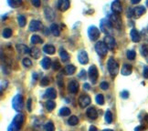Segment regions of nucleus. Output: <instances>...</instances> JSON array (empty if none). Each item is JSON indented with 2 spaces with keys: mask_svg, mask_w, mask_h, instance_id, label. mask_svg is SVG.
<instances>
[{
  "mask_svg": "<svg viewBox=\"0 0 148 131\" xmlns=\"http://www.w3.org/2000/svg\"><path fill=\"white\" fill-rule=\"evenodd\" d=\"M25 121V117L23 114H18L13 119L12 123L8 127V131H19L21 127L23 126Z\"/></svg>",
  "mask_w": 148,
  "mask_h": 131,
  "instance_id": "f257e3e1",
  "label": "nucleus"
},
{
  "mask_svg": "<svg viewBox=\"0 0 148 131\" xmlns=\"http://www.w3.org/2000/svg\"><path fill=\"white\" fill-rule=\"evenodd\" d=\"M100 29L103 32L106 36H111L112 32V26L109 19L107 18H102L100 21Z\"/></svg>",
  "mask_w": 148,
  "mask_h": 131,
  "instance_id": "f03ea898",
  "label": "nucleus"
},
{
  "mask_svg": "<svg viewBox=\"0 0 148 131\" xmlns=\"http://www.w3.org/2000/svg\"><path fill=\"white\" fill-rule=\"evenodd\" d=\"M107 67H108V70H109V73L111 74L112 77H115L119 72V65L114 60V58H109V60H108Z\"/></svg>",
  "mask_w": 148,
  "mask_h": 131,
  "instance_id": "7ed1b4c3",
  "label": "nucleus"
},
{
  "mask_svg": "<svg viewBox=\"0 0 148 131\" xmlns=\"http://www.w3.org/2000/svg\"><path fill=\"white\" fill-rule=\"evenodd\" d=\"M12 107L16 111H21L23 109V107H24L23 96L21 95H16L12 100Z\"/></svg>",
  "mask_w": 148,
  "mask_h": 131,
  "instance_id": "20e7f679",
  "label": "nucleus"
},
{
  "mask_svg": "<svg viewBox=\"0 0 148 131\" xmlns=\"http://www.w3.org/2000/svg\"><path fill=\"white\" fill-rule=\"evenodd\" d=\"M109 20L111 22L112 27L116 28V29H118V30H120L122 28V19L120 18V15H117V14L113 13V14L110 15Z\"/></svg>",
  "mask_w": 148,
  "mask_h": 131,
  "instance_id": "39448f33",
  "label": "nucleus"
},
{
  "mask_svg": "<svg viewBox=\"0 0 148 131\" xmlns=\"http://www.w3.org/2000/svg\"><path fill=\"white\" fill-rule=\"evenodd\" d=\"M100 29L95 26H90L88 29V36L92 41H96L100 37Z\"/></svg>",
  "mask_w": 148,
  "mask_h": 131,
  "instance_id": "423d86ee",
  "label": "nucleus"
},
{
  "mask_svg": "<svg viewBox=\"0 0 148 131\" xmlns=\"http://www.w3.org/2000/svg\"><path fill=\"white\" fill-rule=\"evenodd\" d=\"M95 50H96V52L98 53L99 56H105L108 53V48H107V45H105L104 42H101V41H99L96 43L95 45Z\"/></svg>",
  "mask_w": 148,
  "mask_h": 131,
  "instance_id": "0eeeda50",
  "label": "nucleus"
},
{
  "mask_svg": "<svg viewBox=\"0 0 148 131\" xmlns=\"http://www.w3.org/2000/svg\"><path fill=\"white\" fill-rule=\"evenodd\" d=\"M88 75H89L90 81L92 82V84H95L96 82H97L99 73H98V69H97V67H96V66L92 65V66L90 67L89 71H88Z\"/></svg>",
  "mask_w": 148,
  "mask_h": 131,
  "instance_id": "6e6552de",
  "label": "nucleus"
},
{
  "mask_svg": "<svg viewBox=\"0 0 148 131\" xmlns=\"http://www.w3.org/2000/svg\"><path fill=\"white\" fill-rule=\"evenodd\" d=\"M90 98L88 95H82L79 98V105L82 109H85L86 107H88L90 104Z\"/></svg>",
  "mask_w": 148,
  "mask_h": 131,
  "instance_id": "1a4fd4ad",
  "label": "nucleus"
},
{
  "mask_svg": "<svg viewBox=\"0 0 148 131\" xmlns=\"http://www.w3.org/2000/svg\"><path fill=\"white\" fill-rule=\"evenodd\" d=\"M105 45H107V48L111 49V50H113L116 47V42H115V39L113 38L112 36H106L104 37V41Z\"/></svg>",
  "mask_w": 148,
  "mask_h": 131,
  "instance_id": "9d476101",
  "label": "nucleus"
},
{
  "mask_svg": "<svg viewBox=\"0 0 148 131\" xmlns=\"http://www.w3.org/2000/svg\"><path fill=\"white\" fill-rule=\"evenodd\" d=\"M78 60L81 64L82 65H86L88 64L89 62V56H88V54L86 51L84 50H81L78 54Z\"/></svg>",
  "mask_w": 148,
  "mask_h": 131,
  "instance_id": "9b49d317",
  "label": "nucleus"
},
{
  "mask_svg": "<svg viewBox=\"0 0 148 131\" xmlns=\"http://www.w3.org/2000/svg\"><path fill=\"white\" fill-rule=\"evenodd\" d=\"M112 10L114 14H117V15L122 14L123 7H122V4L120 2V0H114V1L112 3Z\"/></svg>",
  "mask_w": 148,
  "mask_h": 131,
  "instance_id": "f8f14e48",
  "label": "nucleus"
},
{
  "mask_svg": "<svg viewBox=\"0 0 148 131\" xmlns=\"http://www.w3.org/2000/svg\"><path fill=\"white\" fill-rule=\"evenodd\" d=\"M41 27H42V24H41L40 21L32 20L29 24V26H28V29L32 32H36V31H38Z\"/></svg>",
  "mask_w": 148,
  "mask_h": 131,
  "instance_id": "ddd939ff",
  "label": "nucleus"
},
{
  "mask_svg": "<svg viewBox=\"0 0 148 131\" xmlns=\"http://www.w3.org/2000/svg\"><path fill=\"white\" fill-rule=\"evenodd\" d=\"M70 0H59L58 1V8L61 12H65L70 7Z\"/></svg>",
  "mask_w": 148,
  "mask_h": 131,
  "instance_id": "4468645a",
  "label": "nucleus"
},
{
  "mask_svg": "<svg viewBox=\"0 0 148 131\" xmlns=\"http://www.w3.org/2000/svg\"><path fill=\"white\" fill-rule=\"evenodd\" d=\"M68 89L71 93L76 94L79 91V83L76 80H71L68 85Z\"/></svg>",
  "mask_w": 148,
  "mask_h": 131,
  "instance_id": "2eb2a0df",
  "label": "nucleus"
},
{
  "mask_svg": "<svg viewBox=\"0 0 148 131\" xmlns=\"http://www.w3.org/2000/svg\"><path fill=\"white\" fill-rule=\"evenodd\" d=\"M145 7H142V5H140V7H136L134 10H133V15L134 16L135 18H139L140 16H143L145 13Z\"/></svg>",
  "mask_w": 148,
  "mask_h": 131,
  "instance_id": "dca6fc26",
  "label": "nucleus"
},
{
  "mask_svg": "<svg viewBox=\"0 0 148 131\" xmlns=\"http://www.w3.org/2000/svg\"><path fill=\"white\" fill-rule=\"evenodd\" d=\"M86 114H87V117L90 119H92V120H94V119L98 117V112L95 109V107H89L86 111Z\"/></svg>",
  "mask_w": 148,
  "mask_h": 131,
  "instance_id": "f3484780",
  "label": "nucleus"
},
{
  "mask_svg": "<svg viewBox=\"0 0 148 131\" xmlns=\"http://www.w3.org/2000/svg\"><path fill=\"white\" fill-rule=\"evenodd\" d=\"M132 71H133V67L129 65V64H124L122 67V70H121V73L123 76H129L132 74Z\"/></svg>",
  "mask_w": 148,
  "mask_h": 131,
  "instance_id": "a211bd4d",
  "label": "nucleus"
},
{
  "mask_svg": "<svg viewBox=\"0 0 148 131\" xmlns=\"http://www.w3.org/2000/svg\"><path fill=\"white\" fill-rule=\"evenodd\" d=\"M45 96L49 99H54L57 98V92L55 88H49L46 90V92H45Z\"/></svg>",
  "mask_w": 148,
  "mask_h": 131,
  "instance_id": "6ab92c4d",
  "label": "nucleus"
},
{
  "mask_svg": "<svg viewBox=\"0 0 148 131\" xmlns=\"http://www.w3.org/2000/svg\"><path fill=\"white\" fill-rule=\"evenodd\" d=\"M16 49H18L19 54H30V48H28L27 45L23 44L16 45Z\"/></svg>",
  "mask_w": 148,
  "mask_h": 131,
  "instance_id": "aec40b11",
  "label": "nucleus"
},
{
  "mask_svg": "<svg viewBox=\"0 0 148 131\" xmlns=\"http://www.w3.org/2000/svg\"><path fill=\"white\" fill-rule=\"evenodd\" d=\"M44 13H45V16H46V18L48 20H50V21H52L55 18V14H54V11L51 9L50 7H46L45 8V11H44Z\"/></svg>",
  "mask_w": 148,
  "mask_h": 131,
  "instance_id": "412c9836",
  "label": "nucleus"
},
{
  "mask_svg": "<svg viewBox=\"0 0 148 131\" xmlns=\"http://www.w3.org/2000/svg\"><path fill=\"white\" fill-rule=\"evenodd\" d=\"M131 38L134 43H138L141 40V37H140V34L138 33V31L136 29H132L131 30Z\"/></svg>",
  "mask_w": 148,
  "mask_h": 131,
  "instance_id": "4be33fe9",
  "label": "nucleus"
},
{
  "mask_svg": "<svg viewBox=\"0 0 148 131\" xmlns=\"http://www.w3.org/2000/svg\"><path fill=\"white\" fill-rule=\"evenodd\" d=\"M60 56L62 62H68L70 60V55L68 54L67 51L64 48H60Z\"/></svg>",
  "mask_w": 148,
  "mask_h": 131,
  "instance_id": "5701e85b",
  "label": "nucleus"
},
{
  "mask_svg": "<svg viewBox=\"0 0 148 131\" xmlns=\"http://www.w3.org/2000/svg\"><path fill=\"white\" fill-rule=\"evenodd\" d=\"M40 50L39 48H36V47H33L32 48H30V56H32L33 58L38 59L40 58Z\"/></svg>",
  "mask_w": 148,
  "mask_h": 131,
  "instance_id": "b1692460",
  "label": "nucleus"
},
{
  "mask_svg": "<svg viewBox=\"0 0 148 131\" xmlns=\"http://www.w3.org/2000/svg\"><path fill=\"white\" fill-rule=\"evenodd\" d=\"M75 71H76V67L74 65H68L64 68V73L68 76L73 75V74L75 73Z\"/></svg>",
  "mask_w": 148,
  "mask_h": 131,
  "instance_id": "393cba45",
  "label": "nucleus"
},
{
  "mask_svg": "<svg viewBox=\"0 0 148 131\" xmlns=\"http://www.w3.org/2000/svg\"><path fill=\"white\" fill-rule=\"evenodd\" d=\"M43 51L48 55H53L55 53L56 49H55V47L52 45H44Z\"/></svg>",
  "mask_w": 148,
  "mask_h": 131,
  "instance_id": "a878e982",
  "label": "nucleus"
},
{
  "mask_svg": "<svg viewBox=\"0 0 148 131\" xmlns=\"http://www.w3.org/2000/svg\"><path fill=\"white\" fill-rule=\"evenodd\" d=\"M52 66V63H51V59L49 58H44L41 61V67L44 68V69H49V68Z\"/></svg>",
  "mask_w": 148,
  "mask_h": 131,
  "instance_id": "bb28decb",
  "label": "nucleus"
},
{
  "mask_svg": "<svg viewBox=\"0 0 148 131\" xmlns=\"http://www.w3.org/2000/svg\"><path fill=\"white\" fill-rule=\"evenodd\" d=\"M8 3L10 7L18 8L22 5V0H8Z\"/></svg>",
  "mask_w": 148,
  "mask_h": 131,
  "instance_id": "cd10ccee",
  "label": "nucleus"
},
{
  "mask_svg": "<svg viewBox=\"0 0 148 131\" xmlns=\"http://www.w3.org/2000/svg\"><path fill=\"white\" fill-rule=\"evenodd\" d=\"M50 31H51V33H52V35L55 37H59L60 34V27L58 25H56V24H52L50 26Z\"/></svg>",
  "mask_w": 148,
  "mask_h": 131,
  "instance_id": "c85d7f7f",
  "label": "nucleus"
},
{
  "mask_svg": "<svg viewBox=\"0 0 148 131\" xmlns=\"http://www.w3.org/2000/svg\"><path fill=\"white\" fill-rule=\"evenodd\" d=\"M30 40H31L32 44H41V43H43V40L41 39V37L39 36H38V35H33L31 37Z\"/></svg>",
  "mask_w": 148,
  "mask_h": 131,
  "instance_id": "c756f323",
  "label": "nucleus"
},
{
  "mask_svg": "<svg viewBox=\"0 0 148 131\" xmlns=\"http://www.w3.org/2000/svg\"><path fill=\"white\" fill-rule=\"evenodd\" d=\"M60 115L62 117H66V116H70L71 115V109H68V107H61L60 110Z\"/></svg>",
  "mask_w": 148,
  "mask_h": 131,
  "instance_id": "7c9ffc66",
  "label": "nucleus"
},
{
  "mask_svg": "<svg viewBox=\"0 0 148 131\" xmlns=\"http://www.w3.org/2000/svg\"><path fill=\"white\" fill-rule=\"evenodd\" d=\"M68 123H69V125H71V126H76L79 123V119L76 116H71L69 118V120H68Z\"/></svg>",
  "mask_w": 148,
  "mask_h": 131,
  "instance_id": "2f4dec72",
  "label": "nucleus"
},
{
  "mask_svg": "<svg viewBox=\"0 0 148 131\" xmlns=\"http://www.w3.org/2000/svg\"><path fill=\"white\" fill-rule=\"evenodd\" d=\"M95 100L96 102H97V104L102 106L104 104V96L102 94H98L97 96H96V98H95Z\"/></svg>",
  "mask_w": 148,
  "mask_h": 131,
  "instance_id": "473e14b6",
  "label": "nucleus"
},
{
  "mask_svg": "<svg viewBox=\"0 0 148 131\" xmlns=\"http://www.w3.org/2000/svg\"><path fill=\"white\" fill-rule=\"evenodd\" d=\"M105 121L108 124H111L112 122V113L110 110H107L105 113Z\"/></svg>",
  "mask_w": 148,
  "mask_h": 131,
  "instance_id": "72a5a7b5",
  "label": "nucleus"
},
{
  "mask_svg": "<svg viewBox=\"0 0 148 131\" xmlns=\"http://www.w3.org/2000/svg\"><path fill=\"white\" fill-rule=\"evenodd\" d=\"M18 23L19 26L21 27H24L26 26V23H27V20H26V18L24 16H19L18 18Z\"/></svg>",
  "mask_w": 148,
  "mask_h": 131,
  "instance_id": "f704fd0d",
  "label": "nucleus"
},
{
  "mask_svg": "<svg viewBox=\"0 0 148 131\" xmlns=\"http://www.w3.org/2000/svg\"><path fill=\"white\" fill-rule=\"evenodd\" d=\"M55 107H56V104H55V102L52 100H49L46 103V107L49 111H52L55 109Z\"/></svg>",
  "mask_w": 148,
  "mask_h": 131,
  "instance_id": "c9c22d12",
  "label": "nucleus"
},
{
  "mask_svg": "<svg viewBox=\"0 0 148 131\" xmlns=\"http://www.w3.org/2000/svg\"><path fill=\"white\" fill-rule=\"evenodd\" d=\"M45 130H46V131H55L54 124L51 121L47 122L46 125H45Z\"/></svg>",
  "mask_w": 148,
  "mask_h": 131,
  "instance_id": "e433bc0d",
  "label": "nucleus"
},
{
  "mask_svg": "<svg viewBox=\"0 0 148 131\" xmlns=\"http://www.w3.org/2000/svg\"><path fill=\"white\" fill-rule=\"evenodd\" d=\"M11 36H12V30L10 28H5L3 31V37L5 38H9Z\"/></svg>",
  "mask_w": 148,
  "mask_h": 131,
  "instance_id": "4c0bfd02",
  "label": "nucleus"
},
{
  "mask_svg": "<svg viewBox=\"0 0 148 131\" xmlns=\"http://www.w3.org/2000/svg\"><path fill=\"white\" fill-rule=\"evenodd\" d=\"M126 56H127V58L128 59L134 60L135 58V56H136V53H135V51H134V50H128Z\"/></svg>",
  "mask_w": 148,
  "mask_h": 131,
  "instance_id": "58836bf2",
  "label": "nucleus"
},
{
  "mask_svg": "<svg viewBox=\"0 0 148 131\" xmlns=\"http://www.w3.org/2000/svg\"><path fill=\"white\" fill-rule=\"evenodd\" d=\"M22 63H23V66L26 67H30L32 66V62L29 58H25L23 59V61H22Z\"/></svg>",
  "mask_w": 148,
  "mask_h": 131,
  "instance_id": "ea45409f",
  "label": "nucleus"
},
{
  "mask_svg": "<svg viewBox=\"0 0 148 131\" xmlns=\"http://www.w3.org/2000/svg\"><path fill=\"white\" fill-rule=\"evenodd\" d=\"M141 54L142 56H148V47L145 45H142V48H141Z\"/></svg>",
  "mask_w": 148,
  "mask_h": 131,
  "instance_id": "a19ab883",
  "label": "nucleus"
},
{
  "mask_svg": "<svg viewBox=\"0 0 148 131\" xmlns=\"http://www.w3.org/2000/svg\"><path fill=\"white\" fill-rule=\"evenodd\" d=\"M49 77H44L41 79L40 85H41V86H43V87H47V86H49Z\"/></svg>",
  "mask_w": 148,
  "mask_h": 131,
  "instance_id": "79ce46f5",
  "label": "nucleus"
},
{
  "mask_svg": "<svg viewBox=\"0 0 148 131\" xmlns=\"http://www.w3.org/2000/svg\"><path fill=\"white\" fill-rule=\"evenodd\" d=\"M78 77H79V78H82V79H83V80H85V79H86V77H87V72L84 69L81 70V72L79 73Z\"/></svg>",
  "mask_w": 148,
  "mask_h": 131,
  "instance_id": "37998d69",
  "label": "nucleus"
},
{
  "mask_svg": "<svg viewBox=\"0 0 148 131\" xmlns=\"http://www.w3.org/2000/svg\"><path fill=\"white\" fill-rule=\"evenodd\" d=\"M52 68H53V70L55 71H58L60 68V62L59 61H54L53 63H52Z\"/></svg>",
  "mask_w": 148,
  "mask_h": 131,
  "instance_id": "c03bdc74",
  "label": "nucleus"
},
{
  "mask_svg": "<svg viewBox=\"0 0 148 131\" xmlns=\"http://www.w3.org/2000/svg\"><path fill=\"white\" fill-rule=\"evenodd\" d=\"M121 96H122V98H123V99L128 98H129V92L126 90H123V92L121 93Z\"/></svg>",
  "mask_w": 148,
  "mask_h": 131,
  "instance_id": "a18cd8bd",
  "label": "nucleus"
},
{
  "mask_svg": "<svg viewBox=\"0 0 148 131\" xmlns=\"http://www.w3.org/2000/svg\"><path fill=\"white\" fill-rule=\"evenodd\" d=\"M31 3L34 7H40V0H31Z\"/></svg>",
  "mask_w": 148,
  "mask_h": 131,
  "instance_id": "49530a36",
  "label": "nucleus"
},
{
  "mask_svg": "<svg viewBox=\"0 0 148 131\" xmlns=\"http://www.w3.org/2000/svg\"><path fill=\"white\" fill-rule=\"evenodd\" d=\"M100 87H101V89L106 90V89L109 88V85H108V83H107V82H101V85H100Z\"/></svg>",
  "mask_w": 148,
  "mask_h": 131,
  "instance_id": "de8ad7c7",
  "label": "nucleus"
},
{
  "mask_svg": "<svg viewBox=\"0 0 148 131\" xmlns=\"http://www.w3.org/2000/svg\"><path fill=\"white\" fill-rule=\"evenodd\" d=\"M31 104H32V99L28 98V100L27 102V109L28 112H31Z\"/></svg>",
  "mask_w": 148,
  "mask_h": 131,
  "instance_id": "09e8293b",
  "label": "nucleus"
},
{
  "mask_svg": "<svg viewBox=\"0 0 148 131\" xmlns=\"http://www.w3.org/2000/svg\"><path fill=\"white\" fill-rule=\"evenodd\" d=\"M143 76H144L145 78H148V66H145V67H144Z\"/></svg>",
  "mask_w": 148,
  "mask_h": 131,
  "instance_id": "8fccbe9b",
  "label": "nucleus"
},
{
  "mask_svg": "<svg viewBox=\"0 0 148 131\" xmlns=\"http://www.w3.org/2000/svg\"><path fill=\"white\" fill-rule=\"evenodd\" d=\"M58 85L60 87H63V79L61 77V75L58 77Z\"/></svg>",
  "mask_w": 148,
  "mask_h": 131,
  "instance_id": "3c124183",
  "label": "nucleus"
},
{
  "mask_svg": "<svg viewBox=\"0 0 148 131\" xmlns=\"http://www.w3.org/2000/svg\"><path fill=\"white\" fill-rule=\"evenodd\" d=\"M83 88H84L85 90H90V84H88V83H85V84L83 85Z\"/></svg>",
  "mask_w": 148,
  "mask_h": 131,
  "instance_id": "603ef678",
  "label": "nucleus"
},
{
  "mask_svg": "<svg viewBox=\"0 0 148 131\" xmlns=\"http://www.w3.org/2000/svg\"><path fill=\"white\" fill-rule=\"evenodd\" d=\"M145 128L144 127V126H139V127H137V128H135V129H134V131H141V130H144Z\"/></svg>",
  "mask_w": 148,
  "mask_h": 131,
  "instance_id": "864d4df0",
  "label": "nucleus"
},
{
  "mask_svg": "<svg viewBox=\"0 0 148 131\" xmlns=\"http://www.w3.org/2000/svg\"><path fill=\"white\" fill-rule=\"evenodd\" d=\"M89 131H98V129L96 128V127H94V126H90Z\"/></svg>",
  "mask_w": 148,
  "mask_h": 131,
  "instance_id": "5fc2aeb1",
  "label": "nucleus"
},
{
  "mask_svg": "<svg viewBox=\"0 0 148 131\" xmlns=\"http://www.w3.org/2000/svg\"><path fill=\"white\" fill-rule=\"evenodd\" d=\"M140 1H141V0H131V2H132V4H133V5L138 4V3H140Z\"/></svg>",
  "mask_w": 148,
  "mask_h": 131,
  "instance_id": "6e6d98bb",
  "label": "nucleus"
},
{
  "mask_svg": "<svg viewBox=\"0 0 148 131\" xmlns=\"http://www.w3.org/2000/svg\"><path fill=\"white\" fill-rule=\"evenodd\" d=\"M32 77H33V79H34V80H37V79H38V74H37V73H34Z\"/></svg>",
  "mask_w": 148,
  "mask_h": 131,
  "instance_id": "4d7b16f0",
  "label": "nucleus"
},
{
  "mask_svg": "<svg viewBox=\"0 0 148 131\" xmlns=\"http://www.w3.org/2000/svg\"><path fill=\"white\" fill-rule=\"evenodd\" d=\"M102 131H112V129H104V130H102Z\"/></svg>",
  "mask_w": 148,
  "mask_h": 131,
  "instance_id": "13d9d810",
  "label": "nucleus"
},
{
  "mask_svg": "<svg viewBox=\"0 0 148 131\" xmlns=\"http://www.w3.org/2000/svg\"><path fill=\"white\" fill-rule=\"evenodd\" d=\"M146 5H147V7H148V1H147V3H146Z\"/></svg>",
  "mask_w": 148,
  "mask_h": 131,
  "instance_id": "bf43d9fd",
  "label": "nucleus"
}]
</instances>
